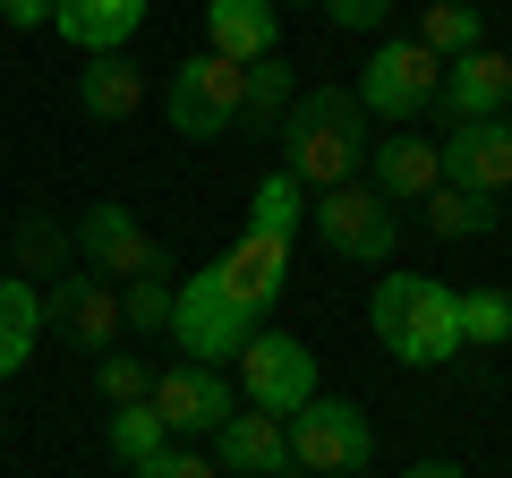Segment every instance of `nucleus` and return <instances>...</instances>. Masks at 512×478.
<instances>
[{"label": "nucleus", "instance_id": "obj_1", "mask_svg": "<svg viewBox=\"0 0 512 478\" xmlns=\"http://www.w3.org/2000/svg\"><path fill=\"white\" fill-rule=\"evenodd\" d=\"M367 111H359V94L350 86H308L291 103V120H282V163L274 171H291L308 197H325V188H342V180H359V154H367Z\"/></svg>", "mask_w": 512, "mask_h": 478}, {"label": "nucleus", "instance_id": "obj_2", "mask_svg": "<svg viewBox=\"0 0 512 478\" xmlns=\"http://www.w3.org/2000/svg\"><path fill=\"white\" fill-rule=\"evenodd\" d=\"M453 282L436 274H384L376 299H367V333L384 342V359L402 368H453L461 359V308Z\"/></svg>", "mask_w": 512, "mask_h": 478}, {"label": "nucleus", "instance_id": "obj_3", "mask_svg": "<svg viewBox=\"0 0 512 478\" xmlns=\"http://www.w3.org/2000/svg\"><path fill=\"white\" fill-rule=\"evenodd\" d=\"M256 325H265V316L248 308V299H231L222 291V274L214 265H205V274H188L180 291H171V342H180V359H197V368H231L239 350L256 342Z\"/></svg>", "mask_w": 512, "mask_h": 478}, {"label": "nucleus", "instance_id": "obj_4", "mask_svg": "<svg viewBox=\"0 0 512 478\" xmlns=\"http://www.w3.org/2000/svg\"><path fill=\"white\" fill-rule=\"evenodd\" d=\"M69 248H77V265H86V274H103V282H146V274L171 282V248H163L137 214H128L120 197H94L86 214L69 222Z\"/></svg>", "mask_w": 512, "mask_h": 478}, {"label": "nucleus", "instance_id": "obj_5", "mask_svg": "<svg viewBox=\"0 0 512 478\" xmlns=\"http://www.w3.org/2000/svg\"><path fill=\"white\" fill-rule=\"evenodd\" d=\"M231 385H239V410L291 419V410H308V402H316V350L299 342V333L256 325V342L231 359Z\"/></svg>", "mask_w": 512, "mask_h": 478}, {"label": "nucleus", "instance_id": "obj_6", "mask_svg": "<svg viewBox=\"0 0 512 478\" xmlns=\"http://www.w3.org/2000/svg\"><path fill=\"white\" fill-rule=\"evenodd\" d=\"M436 77H444V60L427 52V43H410V35H384L376 52H367V69H359V111L367 120H384V129H410L427 103H436Z\"/></svg>", "mask_w": 512, "mask_h": 478}, {"label": "nucleus", "instance_id": "obj_7", "mask_svg": "<svg viewBox=\"0 0 512 478\" xmlns=\"http://www.w3.org/2000/svg\"><path fill=\"white\" fill-rule=\"evenodd\" d=\"M239 94H248V69H231V60H214V52H188V60H171V77H163V120L205 146V137L239 129Z\"/></svg>", "mask_w": 512, "mask_h": 478}, {"label": "nucleus", "instance_id": "obj_8", "mask_svg": "<svg viewBox=\"0 0 512 478\" xmlns=\"http://www.w3.org/2000/svg\"><path fill=\"white\" fill-rule=\"evenodd\" d=\"M308 231L350 265H384L402 248V214H393L367 180H342V188H325V197H308Z\"/></svg>", "mask_w": 512, "mask_h": 478}, {"label": "nucleus", "instance_id": "obj_9", "mask_svg": "<svg viewBox=\"0 0 512 478\" xmlns=\"http://www.w3.org/2000/svg\"><path fill=\"white\" fill-rule=\"evenodd\" d=\"M282 427H291V470H308V478H350L376 453V427H367L359 402H325V393H316V402L291 410Z\"/></svg>", "mask_w": 512, "mask_h": 478}, {"label": "nucleus", "instance_id": "obj_10", "mask_svg": "<svg viewBox=\"0 0 512 478\" xmlns=\"http://www.w3.org/2000/svg\"><path fill=\"white\" fill-rule=\"evenodd\" d=\"M43 325H60L86 359H103V350H120L128 342V325H120V282H103V274H86V265H69V274L43 291Z\"/></svg>", "mask_w": 512, "mask_h": 478}, {"label": "nucleus", "instance_id": "obj_11", "mask_svg": "<svg viewBox=\"0 0 512 478\" xmlns=\"http://www.w3.org/2000/svg\"><path fill=\"white\" fill-rule=\"evenodd\" d=\"M146 402L163 410L171 444H197V436H214V427L239 410V385H231L222 368H197V359H180V368H163V376H154V393H146Z\"/></svg>", "mask_w": 512, "mask_h": 478}, {"label": "nucleus", "instance_id": "obj_12", "mask_svg": "<svg viewBox=\"0 0 512 478\" xmlns=\"http://www.w3.org/2000/svg\"><path fill=\"white\" fill-rule=\"evenodd\" d=\"M444 154V180L470 188V197H504L512 188V111H495V120H461L453 137H436Z\"/></svg>", "mask_w": 512, "mask_h": 478}, {"label": "nucleus", "instance_id": "obj_13", "mask_svg": "<svg viewBox=\"0 0 512 478\" xmlns=\"http://www.w3.org/2000/svg\"><path fill=\"white\" fill-rule=\"evenodd\" d=\"M427 111H444V120H495V111H512V60L495 52V43H478V52H461V60H444V77H436V103Z\"/></svg>", "mask_w": 512, "mask_h": 478}, {"label": "nucleus", "instance_id": "obj_14", "mask_svg": "<svg viewBox=\"0 0 512 478\" xmlns=\"http://www.w3.org/2000/svg\"><path fill=\"white\" fill-rule=\"evenodd\" d=\"M367 188H376L384 205H419L427 188H444V154H436V137H410V129L367 137Z\"/></svg>", "mask_w": 512, "mask_h": 478}, {"label": "nucleus", "instance_id": "obj_15", "mask_svg": "<svg viewBox=\"0 0 512 478\" xmlns=\"http://www.w3.org/2000/svg\"><path fill=\"white\" fill-rule=\"evenodd\" d=\"M205 43L231 69H256V60L282 52V0H205Z\"/></svg>", "mask_w": 512, "mask_h": 478}, {"label": "nucleus", "instance_id": "obj_16", "mask_svg": "<svg viewBox=\"0 0 512 478\" xmlns=\"http://www.w3.org/2000/svg\"><path fill=\"white\" fill-rule=\"evenodd\" d=\"M214 470L231 478H291V427L265 410H231L214 427Z\"/></svg>", "mask_w": 512, "mask_h": 478}, {"label": "nucleus", "instance_id": "obj_17", "mask_svg": "<svg viewBox=\"0 0 512 478\" xmlns=\"http://www.w3.org/2000/svg\"><path fill=\"white\" fill-rule=\"evenodd\" d=\"M154 0H52V35L69 43L77 60L94 52H128L137 43V26H146Z\"/></svg>", "mask_w": 512, "mask_h": 478}, {"label": "nucleus", "instance_id": "obj_18", "mask_svg": "<svg viewBox=\"0 0 512 478\" xmlns=\"http://www.w3.org/2000/svg\"><path fill=\"white\" fill-rule=\"evenodd\" d=\"M214 274H222V291H231V299H248L256 316H274V308H282V291H291V248H282V239L239 231L231 248L214 257Z\"/></svg>", "mask_w": 512, "mask_h": 478}, {"label": "nucleus", "instance_id": "obj_19", "mask_svg": "<svg viewBox=\"0 0 512 478\" xmlns=\"http://www.w3.org/2000/svg\"><path fill=\"white\" fill-rule=\"evenodd\" d=\"M137 103H146V60L94 52L86 69H77V111H86V120H137Z\"/></svg>", "mask_w": 512, "mask_h": 478}, {"label": "nucleus", "instance_id": "obj_20", "mask_svg": "<svg viewBox=\"0 0 512 478\" xmlns=\"http://www.w3.org/2000/svg\"><path fill=\"white\" fill-rule=\"evenodd\" d=\"M35 342H43V291L26 274H0V385L35 359Z\"/></svg>", "mask_w": 512, "mask_h": 478}, {"label": "nucleus", "instance_id": "obj_21", "mask_svg": "<svg viewBox=\"0 0 512 478\" xmlns=\"http://www.w3.org/2000/svg\"><path fill=\"white\" fill-rule=\"evenodd\" d=\"M410 43H427L436 60H461V52L487 43V9L478 0H419V35Z\"/></svg>", "mask_w": 512, "mask_h": 478}, {"label": "nucleus", "instance_id": "obj_22", "mask_svg": "<svg viewBox=\"0 0 512 478\" xmlns=\"http://www.w3.org/2000/svg\"><path fill=\"white\" fill-rule=\"evenodd\" d=\"M282 120H291V60H256L248 69V94H239V129L231 137H274Z\"/></svg>", "mask_w": 512, "mask_h": 478}, {"label": "nucleus", "instance_id": "obj_23", "mask_svg": "<svg viewBox=\"0 0 512 478\" xmlns=\"http://www.w3.org/2000/svg\"><path fill=\"white\" fill-rule=\"evenodd\" d=\"M248 231L291 248V239L308 231V188H299L291 171H265V180H256V197H248Z\"/></svg>", "mask_w": 512, "mask_h": 478}, {"label": "nucleus", "instance_id": "obj_24", "mask_svg": "<svg viewBox=\"0 0 512 478\" xmlns=\"http://www.w3.org/2000/svg\"><path fill=\"white\" fill-rule=\"evenodd\" d=\"M427 231H436V239H453V248H461V239H487L495 231V222H504V205H495V197H470V188H453V180H444V188H427Z\"/></svg>", "mask_w": 512, "mask_h": 478}, {"label": "nucleus", "instance_id": "obj_25", "mask_svg": "<svg viewBox=\"0 0 512 478\" xmlns=\"http://www.w3.org/2000/svg\"><path fill=\"white\" fill-rule=\"evenodd\" d=\"M69 265H77V248H69V222H52V214H26L18 222V239H9V274H26V282H35V274H69Z\"/></svg>", "mask_w": 512, "mask_h": 478}, {"label": "nucleus", "instance_id": "obj_26", "mask_svg": "<svg viewBox=\"0 0 512 478\" xmlns=\"http://www.w3.org/2000/svg\"><path fill=\"white\" fill-rule=\"evenodd\" d=\"M163 444H171V427H163V410H154V402H120V410L103 419V453L120 461V470H137V461H154Z\"/></svg>", "mask_w": 512, "mask_h": 478}, {"label": "nucleus", "instance_id": "obj_27", "mask_svg": "<svg viewBox=\"0 0 512 478\" xmlns=\"http://www.w3.org/2000/svg\"><path fill=\"white\" fill-rule=\"evenodd\" d=\"M453 308H461V350H470V342H512V291H495V282H487V291H461L453 299Z\"/></svg>", "mask_w": 512, "mask_h": 478}, {"label": "nucleus", "instance_id": "obj_28", "mask_svg": "<svg viewBox=\"0 0 512 478\" xmlns=\"http://www.w3.org/2000/svg\"><path fill=\"white\" fill-rule=\"evenodd\" d=\"M94 393H103L111 410H120V402H146V393H154V368L120 342V350H103V359H94Z\"/></svg>", "mask_w": 512, "mask_h": 478}, {"label": "nucleus", "instance_id": "obj_29", "mask_svg": "<svg viewBox=\"0 0 512 478\" xmlns=\"http://www.w3.org/2000/svg\"><path fill=\"white\" fill-rule=\"evenodd\" d=\"M120 325L137 333V342H154V333L171 325V282L146 274V282H120Z\"/></svg>", "mask_w": 512, "mask_h": 478}, {"label": "nucleus", "instance_id": "obj_30", "mask_svg": "<svg viewBox=\"0 0 512 478\" xmlns=\"http://www.w3.org/2000/svg\"><path fill=\"white\" fill-rule=\"evenodd\" d=\"M316 9H325V18L342 26V35H376V26L393 18V9H402V0H316Z\"/></svg>", "mask_w": 512, "mask_h": 478}, {"label": "nucleus", "instance_id": "obj_31", "mask_svg": "<svg viewBox=\"0 0 512 478\" xmlns=\"http://www.w3.org/2000/svg\"><path fill=\"white\" fill-rule=\"evenodd\" d=\"M128 478H222V470H214L205 453H188V444H163V453H154V461H137Z\"/></svg>", "mask_w": 512, "mask_h": 478}, {"label": "nucleus", "instance_id": "obj_32", "mask_svg": "<svg viewBox=\"0 0 512 478\" xmlns=\"http://www.w3.org/2000/svg\"><path fill=\"white\" fill-rule=\"evenodd\" d=\"M0 18L26 35V26H52V0H0Z\"/></svg>", "mask_w": 512, "mask_h": 478}, {"label": "nucleus", "instance_id": "obj_33", "mask_svg": "<svg viewBox=\"0 0 512 478\" xmlns=\"http://www.w3.org/2000/svg\"><path fill=\"white\" fill-rule=\"evenodd\" d=\"M402 478H470V470H461V461H410Z\"/></svg>", "mask_w": 512, "mask_h": 478}, {"label": "nucleus", "instance_id": "obj_34", "mask_svg": "<svg viewBox=\"0 0 512 478\" xmlns=\"http://www.w3.org/2000/svg\"><path fill=\"white\" fill-rule=\"evenodd\" d=\"M291 9H316V0H291Z\"/></svg>", "mask_w": 512, "mask_h": 478}, {"label": "nucleus", "instance_id": "obj_35", "mask_svg": "<svg viewBox=\"0 0 512 478\" xmlns=\"http://www.w3.org/2000/svg\"><path fill=\"white\" fill-rule=\"evenodd\" d=\"M350 478H367V470H350Z\"/></svg>", "mask_w": 512, "mask_h": 478}, {"label": "nucleus", "instance_id": "obj_36", "mask_svg": "<svg viewBox=\"0 0 512 478\" xmlns=\"http://www.w3.org/2000/svg\"><path fill=\"white\" fill-rule=\"evenodd\" d=\"M504 60H512V43H504Z\"/></svg>", "mask_w": 512, "mask_h": 478}]
</instances>
